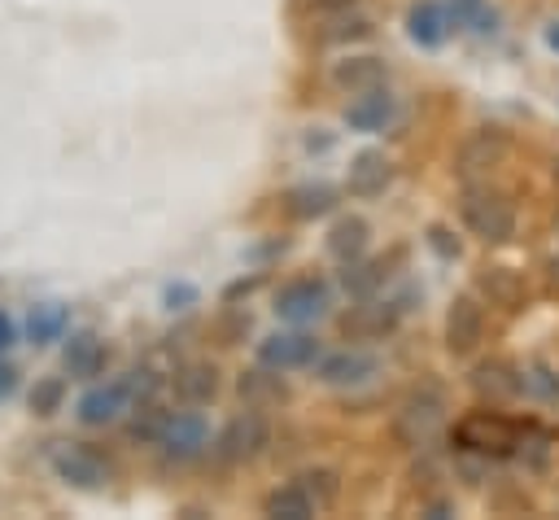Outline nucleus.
Listing matches in <instances>:
<instances>
[{"instance_id":"nucleus-1","label":"nucleus","mask_w":559,"mask_h":520,"mask_svg":"<svg viewBox=\"0 0 559 520\" xmlns=\"http://www.w3.org/2000/svg\"><path fill=\"white\" fill-rule=\"evenodd\" d=\"M445 415H450V402H445V389L441 385H419L402 398V406L393 411V441L406 446V450H432L445 433Z\"/></svg>"},{"instance_id":"nucleus-2","label":"nucleus","mask_w":559,"mask_h":520,"mask_svg":"<svg viewBox=\"0 0 559 520\" xmlns=\"http://www.w3.org/2000/svg\"><path fill=\"white\" fill-rule=\"evenodd\" d=\"M459 218L463 227L485 240V245H507L515 236V201L493 188L489 179H476V184H463V197H459Z\"/></svg>"},{"instance_id":"nucleus-3","label":"nucleus","mask_w":559,"mask_h":520,"mask_svg":"<svg viewBox=\"0 0 559 520\" xmlns=\"http://www.w3.org/2000/svg\"><path fill=\"white\" fill-rule=\"evenodd\" d=\"M511 153V135L502 127H476L459 140L454 149V175L463 184H476V179H489Z\"/></svg>"},{"instance_id":"nucleus-4","label":"nucleus","mask_w":559,"mask_h":520,"mask_svg":"<svg viewBox=\"0 0 559 520\" xmlns=\"http://www.w3.org/2000/svg\"><path fill=\"white\" fill-rule=\"evenodd\" d=\"M266 446H271V424H266V411H253V406H245L240 415H231L223 424V433L214 437V454L223 463H249Z\"/></svg>"},{"instance_id":"nucleus-5","label":"nucleus","mask_w":559,"mask_h":520,"mask_svg":"<svg viewBox=\"0 0 559 520\" xmlns=\"http://www.w3.org/2000/svg\"><path fill=\"white\" fill-rule=\"evenodd\" d=\"M454 437H459V446L472 450V454H498V450L520 446V428H515L511 419L493 415V411H472L467 419H459Z\"/></svg>"},{"instance_id":"nucleus-6","label":"nucleus","mask_w":559,"mask_h":520,"mask_svg":"<svg viewBox=\"0 0 559 520\" xmlns=\"http://www.w3.org/2000/svg\"><path fill=\"white\" fill-rule=\"evenodd\" d=\"M328 306H332V288L314 275H301L275 293V315L284 323H314L328 315Z\"/></svg>"},{"instance_id":"nucleus-7","label":"nucleus","mask_w":559,"mask_h":520,"mask_svg":"<svg viewBox=\"0 0 559 520\" xmlns=\"http://www.w3.org/2000/svg\"><path fill=\"white\" fill-rule=\"evenodd\" d=\"M480 341H485V310L472 293H459L445 310V350L454 358H467L480 350Z\"/></svg>"},{"instance_id":"nucleus-8","label":"nucleus","mask_w":559,"mask_h":520,"mask_svg":"<svg viewBox=\"0 0 559 520\" xmlns=\"http://www.w3.org/2000/svg\"><path fill=\"white\" fill-rule=\"evenodd\" d=\"M52 468H57V476H61L66 485H74V489H105L109 476H114L109 459L96 454L92 446H79V441H70L66 450H57Z\"/></svg>"},{"instance_id":"nucleus-9","label":"nucleus","mask_w":559,"mask_h":520,"mask_svg":"<svg viewBox=\"0 0 559 520\" xmlns=\"http://www.w3.org/2000/svg\"><path fill=\"white\" fill-rule=\"evenodd\" d=\"M157 446L170 459H197L201 450H210V424H205V415L201 411H175V415H166Z\"/></svg>"},{"instance_id":"nucleus-10","label":"nucleus","mask_w":559,"mask_h":520,"mask_svg":"<svg viewBox=\"0 0 559 520\" xmlns=\"http://www.w3.org/2000/svg\"><path fill=\"white\" fill-rule=\"evenodd\" d=\"M467 380H472L476 398H485V402H515L524 393V367L511 358H485L472 367Z\"/></svg>"},{"instance_id":"nucleus-11","label":"nucleus","mask_w":559,"mask_h":520,"mask_svg":"<svg viewBox=\"0 0 559 520\" xmlns=\"http://www.w3.org/2000/svg\"><path fill=\"white\" fill-rule=\"evenodd\" d=\"M314 358H319V341L310 332H271L258 345V363L275 371H297V367H310Z\"/></svg>"},{"instance_id":"nucleus-12","label":"nucleus","mask_w":559,"mask_h":520,"mask_svg":"<svg viewBox=\"0 0 559 520\" xmlns=\"http://www.w3.org/2000/svg\"><path fill=\"white\" fill-rule=\"evenodd\" d=\"M393 114H397V101H393L389 87L380 83V87H371V92H354V101L345 105V127L371 135V131H384V127L393 122Z\"/></svg>"},{"instance_id":"nucleus-13","label":"nucleus","mask_w":559,"mask_h":520,"mask_svg":"<svg viewBox=\"0 0 559 520\" xmlns=\"http://www.w3.org/2000/svg\"><path fill=\"white\" fill-rule=\"evenodd\" d=\"M376 367H380V363H376L371 354H362V350H336V354H319V358H314V376H319L323 385H336V389L371 380Z\"/></svg>"},{"instance_id":"nucleus-14","label":"nucleus","mask_w":559,"mask_h":520,"mask_svg":"<svg viewBox=\"0 0 559 520\" xmlns=\"http://www.w3.org/2000/svg\"><path fill=\"white\" fill-rule=\"evenodd\" d=\"M236 393H240V402L245 406H253V411H275V406H284L288 402V385H284V376L275 371V367H249V371H240V380H236Z\"/></svg>"},{"instance_id":"nucleus-15","label":"nucleus","mask_w":559,"mask_h":520,"mask_svg":"<svg viewBox=\"0 0 559 520\" xmlns=\"http://www.w3.org/2000/svg\"><path fill=\"white\" fill-rule=\"evenodd\" d=\"M122 411H131V393L122 380H109V385H96L79 398V419L87 428H105L114 419H122Z\"/></svg>"},{"instance_id":"nucleus-16","label":"nucleus","mask_w":559,"mask_h":520,"mask_svg":"<svg viewBox=\"0 0 559 520\" xmlns=\"http://www.w3.org/2000/svg\"><path fill=\"white\" fill-rule=\"evenodd\" d=\"M389 179H393V162H389L384 153L362 149V153L349 157V170H345L349 197H380V192L389 188Z\"/></svg>"},{"instance_id":"nucleus-17","label":"nucleus","mask_w":559,"mask_h":520,"mask_svg":"<svg viewBox=\"0 0 559 520\" xmlns=\"http://www.w3.org/2000/svg\"><path fill=\"white\" fill-rule=\"evenodd\" d=\"M389 79V66H384V57H376V52H354V57H345V61H336L332 66V83L341 87V92H371V87H380Z\"/></svg>"},{"instance_id":"nucleus-18","label":"nucleus","mask_w":559,"mask_h":520,"mask_svg":"<svg viewBox=\"0 0 559 520\" xmlns=\"http://www.w3.org/2000/svg\"><path fill=\"white\" fill-rule=\"evenodd\" d=\"M476 293L489 302V306H502V310H520L524 306V280L511 271V267H480L476 271Z\"/></svg>"},{"instance_id":"nucleus-19","label":"nucleus","mask_w":559,"mask_h":520,"mask_svg":"<svg viewBox=\"0 0 559 520\" xmlns=\"http://www.w3.org/2000/svg\"><path fill=\"white\" fill-rule=\"evenodd\" d=\"M170 389H175V398L183 402V406H205V402H214L218 398V367L214 363H183L179 371H175V380H170Z\"/></svg>"},{"instance_id":"nucleus-20","label":"nucleus","mask_w":559,"mask_h":520,"mask_svg":"<svg viewBox=\"0 0 559 520\" xmlns=\"http://www.w3.org/2000/svg\"><path fill=\"white\" fill-rule=\"evenodd\" d=\"M450 26H454V17H450V9L437 4V0H419V4L406 13V31H411V39H415L419 48H437V44H445Z\"/></svg>"},{"instance_id":"nucleus-21","label":"nucleus","mask_w":559,"mask_h":520,"mask_svg":"<svg viewBox=\"0 0 559 520\" xmlns=\"http://www.w3.org/2000/svg\"><path fill=\"white\" fill-rule=\"evenodd\" d=\"M367 245H371V223H367L362 214H341V218L328 227V253H332L336 262L362 258Z\"/></svg>"},{"instance_id":"nucleus-22","label":"nucleus","mask_w":559,"mask_h":520,"mask_svg":"<svg viewBox=\"0 0 559 520\" xmlns=\"http://www.w3.org/2000/svg\"><path fill=\"white\" fill-rule=\"evenodd\" d=\"M393 306L384 302H371V297H358V306H349L345 315H341V332L349 336V341H362V336H380V332H389L393 328Z\"/></svg>"},{"instance_id":"nucleus-23","label":"nucleus","mask_w":559,"mask_h":520,"mask_svg":"<svg viewBox=\"0 0 559 520\" xmlns=\"http://www.w3.org/2000/svg\"><path fill=\"white\" fill-rule=\"evenodd\" d=\"M105 358H109V350H105V341L96 332H74L66 341V371L74 380H96L105 371Z\"/></svg>"},{"instance_id":"nucleus-24","label":"nucleus","mask_w":559,"mask_h":520,"mask_svg":"<svg viewBox=\"0 0 559 520\" xmlns=\"http://www.w3.org/2000/svg\"><path fill=\"white\" fill-rule=\"evenodd\" d=\"M319 22V44H354V39H367L371 35V17H362L358 9H336V13H314Z\"/></svg>"},{"instance_id":"nucleus-25","label":"nucleus","mask_w":559,"mask_h":520,"mask_svg":"<svg viewBox=\"0 0 559 520\" xmlns=\"http://www.w3.org/2000/svg\"><path fill=\"white\" fill-rule=\"evenodd\" d=\"M319 507L310 503V494L288 481V485H275L266 498H262V516H275V520H310Z\"/></svg>"},{"instance_id":"nucleus-26","label":"nucleus","mask_w":559,"mask_h":520,"mask_svg":"<svg viewBox=\"0 0 559 520\" xmlns=\"http://www.w3.org/2000/svg\"><path fill=\"white\" fill-rule=\"evenodd\" d=\"M66 328H70V310H66L61 302H39V306H31V315H26V336H31L35 345L61 341Z\"/></svg>"},{"instance_id":"nucleus-27","label":"nucleus","mask_w":559,"mask_h":520,"mask_svg":"<svg viewBox=\"0 0 559 520\" xmlns=\"http://www.w3.org/2000/svg\"><path fill=\"white\" fill-rule=\"evenodd\" d=\"M384 280H389V267L380 262V258H354V262H345V275H341V284H345V293L358 302V297H376L380 288H384Z\"/></svg>"},{"instance_id":"nucleus-28","label":"nucleus","mask_w":559,"mask_h":520,"mask_svg":"<svg viewBox=\"0 0 559 520\" xmlns=\"http://www.w3.org/2000/svg\"><path fill=\"white\" fill-rule=\"evenodd\" d=\"M328 210H336V188L332 184H297L288 192V214L293 218H323Z\"/></svg>"},{"instance_id":"nucleus-29","label":"nucleus","mask_w":559,"mask_h":520,"mask_svg":"<svg viewBox=\"0 0 559 520\" xmlns=\"http://www.w3.org/2000/svg\"><path fill=\"white\" fill-rule=\"evenodd\" d=\"M297 485L310 494V503H314L319 511L341 498V472H336V468H323V463H319V468H301V472H297Z\"/></svg>"},{"instance_id":"nucleus-30","label":"nucleus","mask_w":559,"mask_h":520,"mask_svg":"<svg viewBox=\"0 0 559 520\" xmlns=\"http://www.w3.org/2000/svg\"><path fill=\"white\" fill-rule=\"evenodd\" d=\"M524 393L528 398H537V402H546V406H555L559 402V367H550V363H524Z\"/></svg>"},{"instance_id":"nucleus-31","label":"nucleus","mask_w":559,"mask_h":520,"mask_svg":"<svg viewBox=\"0 0 559 520\" xmlns=\"http://www.w3.org/2000/svg\"><path fill=\"white\" fill-rule=\"evenodd\" d=\"M162 424H166V411H157L153 398L131 402V419H127V437L131 441H157L162 437Z\"/></svg>"},{"instance_id":"nucleus-32","label":"nucleus","mask_w":559,"mask_h":520,"mask_svg":"<svg viewBox=\"0 0 559 520\" xmlns=\"http://www.w3.org/2000/svg\"><path fill=\"white\" fill-rule=\"evenodd\" d=\"M66 402V380L61 376H39L31 389V411L35 415H57Z\"/></svg>"},{"instance_id":"nucleus-33","label":"nucleus","mask_w":559,"mask_h":520,"mask_svg":"<svg viewBox=\"0 0 559 520\" xmlns=\"http://www.w3.org/2000/svg\"><path fill=\"white\" fill-rule=\"evenodd\" d=\"M450 17L476 31H493V9L485 0H450Z\"/></svg>"},{"instance_id":"nucleus-34","label":"nucleus","mask_w":559,"mask_h":520,"mask_svg":"<svg viewBox=\"0 0 559 520\" xmlns=\"http://www.w3.org/2000/svg\"><path fill=\"white\" fill-rule=\"evenodd\" d=\"M428 240H432V249H437L441 258H459V240H450V232H445V227H432V232H428Z\"/></svg>"},{"instance_id":"nucleus-35","label":"nucleus","mask_w":559,"mask_h":520,"mask_svg":"<svg viewBox=\"0 0 559 520\" xmlns=\"http://www.w3.org/2000/svg\"><path fill=\"white\" fill-rule=\"evenodd\" d=\"M310 13H336V9H354L358 0H301Z\"/></svg>"},{"instance_id":"nucleus-36","label":"nucleus","mask_w":559,"mask_h":520,"mask_svg":"<svg viewBox=\"0 0 559 520\" xmlns=\"http://www.w3.org/2000/svg\"><path fill=\"white\" fill-rule=\"evenodd\" d=\"M13 341H17V323H13V319H9L4 310H0V354H4V350H9Z\"/></svg>"},{"instance_id":"nucleus-37","label":"nucleus","mask_w":559,"mask_h":520,"mask_svg":"<svg viewBox=\"0 0 559 520\" xmlns=\"http://www.w3.org/2000/svg\"><path fill=\"white\" fill-rule=\"evenodd\" d=\"M17 389V367L13 363H0V398H9Z\"/></svg>"},{"instance_id":"nucleus-38","label":"nucleus","mask_w":559,"mask_h":520,"mask_svg":"<svg viewBox=\"0 0 559 520\" xmlns=\"http://www.w3.org/2000/svg\"><path fill=\"white\" fill-rule=\"evenodd\" d=\"M546 39H550V48H559V22H555V26L546 31Z\"/></svg>"}]
</instances>
